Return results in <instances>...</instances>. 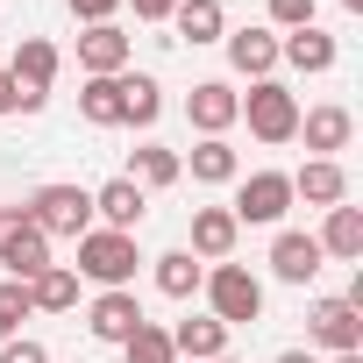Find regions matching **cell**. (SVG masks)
Returning <instances> with one entry per match:
<instances>
[{
    "mask_svg": "<svg viewBox=\"0 0 363 363\" xmlns=\"http://www.w3.org/2000/svg\"><path fill=\"white\" fill-rule=\"evenodd\" d=\"M135 235H114V228H86L79 235V278H93L100 292H128L135 278Z\"/></svg>",
    "mask_w": 363,
    "mask_h": 363,
    "instance_id": "1",
    "label": "cell"
},
{
    "mask_svg": "<svg viewBox=\"0 0 363 363\" xmlns=\"http://www.w3.org/2000/svg\"><path fill=\"white\" fill-rule=\"evenodd\" d=\"M200 285H207V306H214L221 328H250V320H264V285H257L250 264H214Z\"/></svg>",
    "mask_w": 363,
    "mask_h": 363,
    "instance_id": "2",
    "label": "cell"
},
{
    "mask_svg": "<svg viewBox=\"0 0 363 363\" xmlns=\"http://www.w3.org/2000/svg\"><path fill=\"white\" fill-rule=\"evenodd\" d=\"M22 214H29V228H43L50 242H57V235L79 242V235L93 228V193H79V186H36Z\"/></svg>",
    "mask_w": 363,
    "mask_h": 363,
    "instance_id": "3",
    "label": "cell"
},
{
    "mask_svg": "<svg viewBox=\"0 0 363 363\" xmlns=\"http://www.w3.org/2000/svg\"><path fill=\"white\" fill-rule=\"evenodd\" d=\"M235 228H278L292 214V171H250L235 186Z\"/></svg>",
    "mask_w": 363,
    "mask_h": 363,
    "instance_id": "4",
    "label": "cell"
},
{
    "mask_svg": "<svg viewBox=\"0 0 363 363\" xmlns=\"http://www.w3.org/2000/svg\"><path fill=\"white\" fill-rule=\"evenodd\" d=\"M235 121H250L257 143H292V135H299V100H292L278 79H257V86L242 93V114H235Z\"/></svg>",
    "mask_w": 363,
    "mask_h": 363,
    "instance_id": "5",
    "label": "cell"
},
{
    "mask_svg": "<svg viewBox=\"0 0 363 363\" xmlns=\"http://www.w3.org/2000/svg\"><path fill=\"white\" fill-rule=\"evenodd\" d=\"M0 271H8L15 285H29L36 271H50V235L29 228L22 207H0Z\"/></svg>",
    "mask_w": 363,
    "mask_h": 363,
    "instance_id": "6",
    "label": "cell"
},
{
    "mask_svg": "<svg viewBox=\"0 0 363 363\" xmlns=\"http://www.w3.org/2000/svg\"><path fill=\"white\" fill-rule=\"evenodd\" d=\"M8 79H15V114H36V107L50 100V79H57V43H43V36H22V43H15V65H8Z\"/></svg>",
    "mask_w": 363,
    "mask_h": 363,
    "instance_id": "7",
    "label": "cell"
},
{
    "mask_svg": "<svg viewBox=\"0 0 363 363\" xmlns=\"http://www.w3.org/2000/svg\"><path fill=\"white\" fill-rule=\"evenodd\" d=\"M306 335H313L320 349L349 356V349H363V306H356V299H313V313H306Z\"/></svg>",
    "mask_w": 363,
    "mask_h": 363,
    "instance_id": "8",
    "label": "cell"
},
{
    "mask_svg": "<svg viewBox=\"0 0 363 363\" xmlns=\"http://www.w3.org/2000/svg\"><path fill=\"white\" fill-rule=\"evenodd\" d=\"M128 57H135V43H128V29H114V22H93V29L79 36V72H86V79H121Z\"/></svg>",
    "mask_w": 363,
    "mask_h": 363,
    "instance_id": "9",
    "label": "cell"
},
{
    "mask_svg": "<svg viewBox=\"0 0 363 363\" xmlns=\"http://www.w3.org/2000/svg\"><path fill=\"white\" fill-rule=\"evenodd\" d=\"M235 114H242V93H235L228 79H200V86L186 93V121H193L200 135H228Z\"/></svg>",
    "mask_w": 363,
    "mask_h": 363,
    "instance_id": "10",
    "label": "cell"
},
{
    "mask_svg": "<svg viewBox=\"0 0 363 363\" xmlns=\"http://www.w3.org/2000/svg\"><path fill=\"white\" fill-rule=\"evenodd\" d=\"M320 242L306 235V228H278V242H271V278L278 285H313L320 278Z\"/></svg>",
    "mask_w": 363,
    "mask_h": 363,
    "instance_id": "11",
    "label": "cell"
},
{
    "mask_svg": "<svg viewBox=\"0 0 363 363\" xmlns=\"http://www.w3.org/2000/svg\"><path fill=\"white\" fill-rule=\"evenodd\" d=\"M143 320H150V313H143L135 292H100V299L86 306V335H93V342H114V349H121Z\"/></svg>",
    "mask_w": 363,
    "mask_h": 363,
    "instance_id": "12",
    "label": "cell"
},
{
    "mask_svg": "<svg viewBox=\"0 0 363 363\" xmlns=\"http://www.w3.org/2000/svg\"><path fill=\"white\" fill-rule=\"evenodd\" d=\"M143 207H150V193L135 186V178H107V186L93 193V221L114 228V235H135L143 228Z\"/></svg>",
    "mask_w": 363,
    "mask_h": 363,
    "instance_id": "13",
    "label": "cell"
},
{
    "mask_svg": "<svg viewBox=\"0 0 363 363\" xmlns=\"http://www.w3.org/2000/svg\"><path fill=\"white\" fill-rule=\"evenodd\" d=\"M292 200H306V207H342L349 200V178H342V164L335 157H306L299 171H292Z\"/></svg>",
    "mask_w": 363,
    "mask_h": 363,
    "instance_id": "14",
    "label": "cell"
},
{
    "mask_svg": "<svg viewBox=\"0 0 363 363\" xmlns=\"http://www.w3.org/2000/svg\"><path fill=\"white\" fill-rule=\"evenodd\" d=\"M221 43H228V65H235L250 86L278 72V29H235V36H221Z\"/></svg>",
    "mask_w": 363,
    "mask_h": 363,
    "instance_id": "15",
    "label": "cell"
},
{
    "mask_svg": "<svg viewBox=\"0 0 363 363\" xmlns=\"http://www.w3.org/2000/svg\"><path fill=\"white\" fill-rule=\"evenodd\" d=\"M178 171H193L200 186H235V178H242V157L228 150V135H200L193 157H178Z\"/></svg>",
    "mask_w": 363,
    "mask_h": 363,
    "instance_id": "16",
    "label": "cell"
},
{
    "mask_svg": "<svg viewBox=\"0 0 363 363\" xmlns=\"http://www.w3.org/2000/svg\"><path fill=\"white\" fill-rule=\"evenodd\" d=\"M164 335H171V349H178V356H193V363H214V356H228V328H221L214 313H193V320L164 328Z\"/></svg>",
    "mask_w": 363,
    "mask_h": 363,
    "instance_id": "17",
    "label": "cell"
},
{
    "mask_svg": "<svg viewBox=\"0 0 363 363\" xmlns=\"http://www.w3.org/2000/svg\"><path fill=\"white\" fill-rule=\"evenodd\" d=\"M299 135H306L313 157H335V150H349L356 114H349V107H313V114H299Z\"/></svg>",
    "mask_w": 363,
    "mask_h": 363,
    "instance_id": "18",
    "label": "cell"
},
{
    "mask_svg": "<svg viewBox=\"0 0 363 363\" xmlns=\"http://www.w3.org/2000/svg\"><path fill=\"white\" fill-rule=\"evenodd\" d=\"M235 235H242V228H235L228 207H200V214H193V257L228 264V257H235Z\"/></svg>",
    "mask_w": 363,
    "mask_h": 363,
    "instance_id": "19",
    "label": "cell"
},
{
    "mask_svg": "<svg viewBox=\"0 0 363 363\" xmlns=\"http://www.w3.org/2000/svg\"><path fill=\"white\" fill-rule=\"evenodd\" d=\"M164 114V86L150 72H121V128H157Z\"/></svg>",
    "mask_w": 363,
    "mask_h": 363,
    "instance_id": "20",
    "label": "cell"
},
{
    "mask_svg": "<svg viewBox=\"0 0 363 363\" xmlns=\"http://www.w3.org/2000/svg\"><path fill=\"white\" fill-rule=\"evenodd\" d=\"M320 242V257H342V264H363V214L342 200V207H328V228L313 235Z\"/></svg>",
    "mask_w": 363,
    "mask_h": 363,
    "instance_id": "21",
    "label": "cell"
},
{
    "mask_svg": "<svg viewBox=\"0 0 363 363\" xmlns=\"http://www.w3.org/2000/svg\"><path fill=\"white\" fill-rule=\"evenodd\" d=\"M171 29L186 36V43H221V36H228V15H221V0H178V8H171Z\"/></svg>",
    "mask_w": 363,
    "mask_h": 363,
    "instance_id": "22",
    "label": "cell"
},
{
    "mask_svg": "<svg viewBox=\"0 0 363 363\" xmlns=\"http://www.w3.org/2000/svg\"><path fill=\"white\" fill-rule=\"evenodd\" d=\"M278 57L292 65V72H335V36H320V29H292V36H278Z\"/></svg>",
    "mask_w": 363,
    "mask_h": 363,
    "instance_id": "23",
    "label": "cell"
},
{
    "mask_svg": "<svg viewBox=\"0 0 363 363\" xmlns=\"http://www.w3.org/2000/svg\"><path fill=\"white\" fill-rule=\"evenodd\" d=\"M29 306H36V313H72V306H79V271H72V264L36 271V278H29Z\"/></svg>",
    "mask_w": 363,
    "mask_h": 363,
    "instance_id": "24",
    "label": "cell"
},
{
    "mask_svg": "<svg viewBox=\"0 0 363 363\" xmlns=\"http://www.w3.org/2000/svg\"><path fill=\"white\" fill-rule=\"evenodd\" d=\"M121 178H135L143 193H157V186H178L186 171H178V150H164V143H143V150H135V164H128Z\"/></svg>",
    "mask_w": 363,
    "mask_h": 363,
    "instance_id": "25",
    "label": "cell"
},
{
    "mask_svg": "<svg viewBox=\"0 0 363 363\" xmlns=\"http://www.w3.org/2000/svg\"><path fill=\"white\" fill-rule=\"evenodd\" d=\"M200 278H207V271H200L193 250H164V257H157V292H164V299H193Z\"/></svg>",
    "mask_w": 363,
    "mask_h": 363,
    "instance_id": "26",
    "label": "cell"
},
{
    "mask_svg": "<svg viewBox=\"0 0 363 363\" xmlns=\"http://www.w3.org/2000/svg\"><path fill=\"white\" fill-rule=\"evenodd\" d=\"M79 114L93 128H121V79H86L79 86Z\"/></svg>",
    "mask_w": 363,
    "mask_h": 363,
    "instance_id": "27",
    "label": "cell"
},
{
    "mask_svg": "<svg viewBox=\"0 0 363 363\" xmlns=\"http://www.w3.org/2000/svg\"><path fill=\"white\" fill-rule=\"evenodd\" d=\"M121 356H128V363H178V349H171V335H164L157 320H143V328L121 342Z\"/></svg>",
    "mask_w": 363,
    "mask_h": 363,
    "instance_id": "28",
    "label": "cell"
},
{
    "mask_svg": "<svg viewBox=\"0 0 363 363\" xmlns=\"http://www.w3.org/2000/svg\"><path fill=\"white\" fill-rule=\"evenodd\" d=\"M29 313H36V306H29V285H15V278H8V285H0V342H15Z\"/></svg>",
    "mask_w": 363,
    "mask_h": 363,
    "instance_id": "29",
    "label": "cell"
},
{
    "mask_svg": "<svg viewBox=\"0 0 363 363\" xmlns=\"http://www.w3.org/2000/svg\"><path fill=\"white\" fill-rule=\"evenodd\" d=\"M271 29H313V0H271Z\"/></svg>",
    "mask_w": 363,
    "mask_h": 363,
    "instance_id": "30",
    "label": "cell"
},
{
    "mask_svg": "<svg viewBox=\"0 0 363 363\" xmlns=\"http://www.w3.org/2000/svg\"><path fill=\"white\" fill-rule=\"evenodd\" d=\"M0 363H50V349L29 342V335H15V342H0Z\"/></svg>",
    "mask_w": 363,
    "mask_h": 363,
    "instance_id": "31",
    "label": "cell"
},
{
    "mask_svg": "<svg viewBox=\"0 0 363 363\" xmlns=\"http://www.w3.org/2000/svg\"><path fill=\"white\" fill-rule=\"evenodd\" d=\"M65 8H72V15L93 29V22H114V8H121V0H65Z\"/></svg>",
    "mask_w": 363,
    "mask_h": 363,
    "instance_id": "32",
    "label": "cell"
},
{
    "mask_svg": "<svg viewBox=\"0 0 363 363\" xmlns=\"http://www.w3.org/2000/svg\"><path fill=\"white\" fill-rule=\"evenodd\" d=\"M128 8H135V22H171L178 0H128Z\"/></svg>",
    "mask_w": 363,
    "mask_h": 363,
    "instance_id": "33",
    "label": "cell"
},
{
    "mask_svg": "<svg viewBox=\"0 0 363 363\" xmlns=\"http://www.w3.org/2000/svg\"><path fill=\"white\" fill-rule=\"evenodd\" d=\"M0 114H15V79H8V65H0Z\"/></svg>",
    "mask_w": 363,
    "mask_h": 363,
    "instance_id": "34",
    "label": "cell"
},
{
    "mask_svg": "<svg viewBox=\"0 0 363 363\" xmlns=\"http://www.w3.org/2000/svg\"><path fill=\"white\" fill-rule=\"evenodd\" d=\"M278 363H313V356H306V349H285V356H278Z\"/></svg>",
    "mask_w": 363,
    "mask_h": 363,
    "instance_id": "35",
    "label": "cell"
},
{
    "mask_svg": "<svg viewBox=\"0 0 363 363\" xmlns=\"http://www.w3.org/2000/svg\"><path fill=\"white\" fill-rule=\"evenodd\" d=\"M335 363H363V349H349V356H335Z\"/></svg>",
    "mask_w": 363,
    "mask_h": 363,
    "instance_id": "36",
    "label": "cell"
},
{
    "mask_svg": "<svg viewBox=\"0 0 363 363\" xmlns=\"http://www.w3.org/2000/svg\"><path fill=\"white\" fill-rule=\"evenodd\" d=\"M342 8H349V15H363V0H342Z\"/></svg>",
    "mask_w": 363,
    "mask_h": 363,
    "instance_id": "37",
    "label": "cell"
},
{
    "mask_svg": "<svg viewBox=\"0 0 363 363\" xmlns=\"http://www.w3.org/2000/svg\"><path fill=\"white\" fill-rule=\"evenodd\" d=\"M214 363H235V356H214Z\"/></svg>",
    "mask_w": 363,
    "mask_h": 363,
    "instance_id": "38",
    "label": "cell"
}]
</instances>
